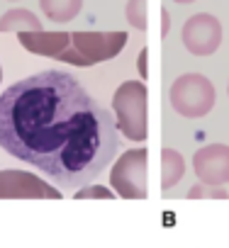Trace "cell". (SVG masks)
<instances>
[{
	"instance_id": "obj_6",
	"label": "cell",
	"mask_w": 229,
	"mask_h": 248,
	"mask_svg": "<svg viewBox=\"0 0 229 248\" xmlns=\"http://www.w3.org/2000/svg\"><path fill=\"white\" fill-rule=\"evenodd\" d=\"M0 200H61V190L34 173L5 168L0 170Z\"/></svg>"
},
{
	"instance_id": "obj_13",
	"label": "cell",
	"mask_w": 229,
	"mask_h": 248,
	"mask_svg": "<svg viewBox=\"0 0 229 248\" xmlns=\"http://www.w3.org/2000/svg\"><path fill=\"white\" fill-rule=\"evenodd\" d=\"M207 197H210V200H227V190L200 183V185L190 187V192H188V200H207Z\"/></svg>"
},
{
	"instance_id": "obj_10",
	"label": "cell",
	"mask_w": 229,
	"mask_h": 248,
	"mask_svg": "<svg viewBox=\"0 0 229 248\" xmlns=\"http://www.w3.org/2000/svg\"><path fill=\"white\" fill-rule=\"evenodd\" d=\"M0 32H42V22L34 13L25 8H13L0 17Z\"/></svg>"
},
{
	"instance_id": "obj_7",
	"label": "cell",
	"mask_w": 229,
	"mask_h": 248,
	"mask_svg": "<svg viewBox=\"0 0 229 248\" xmlns=\"http://www.w3.org/2000/svg\"><path fill=\"white\" fill-rule=\"evenodd\" d=\"M183 46L193 56H212L222 44V22L210 13L190 15L183 25Z\"/></svg>"
},
{
	"instance_id": "obj_17",
	"label": "cell",
	"mask_w": 229,
	"mask_h": 248,
	"mask_svg": "<svg viewBox=\"0 0 229 248\" xmlns=\"http://www.w3.org/2000/svg\"><path fill=\"white\" fill-rule=\"evenodd\" d=\"M173 3H180V5H188V3H195V0H173Z\"/></svg>"
},
{
	"instance_id": "obj_9",
	"label": "cell",
	"mask_w": 229,
	"mask_h": 248,
	"mask_svg": "<svg viewBox=\"0 0 229 248\" xmlns=\"http://www.w3.org/2000/svg\"><path fill=\"white\" fill-rule=\"evenodd\" d=\"M185 173V158L180 151L166 146L161 151V190H171L180 183Z\"/></svg>"
},
{
	"instance_id": "obj_18",
	"label": "cell",
	"mask_w": 229,
	"mask_h": 248,
	"mask_svg": "<svg viewBox=\"0 0 229 248\" xmlns=\"http://www.w3.org/2000/svg\"><path fill=\"white\" fill-rule=\"evenodd\" d=\"M0 80H3V68H0Z\"/></svg>"
},
{
	"instance_id": "obj_11",
	"label": "cell",
	"mask_w": 229,
	"mask_h": 248,
	"mask_svg": "<svg viewBox=\"0 0 229 248\" xmlns=\"http://www.w3.org/2000/svg\"><path fill=\"white\" fill-rule=\"evenodd\" d=\"M39 8L51 22L66 25L81 13L83 0H39Z\"/></svg>"
},
{
	"instance_id": "obj_4",
	"label": "cell",
	"mask_w": 229,
	"mask_h": 248,
	"mask_svg": "<svg viewBox=\"0 0 229 248\" xmlns=\"http://www.w3.org/2000/svg\"><path fill=\"white\" fill-rule=\"evenodd\" d=\"M171 107L185 119H200L212 112L217 93L207 76L202 73H183L171 83L168 90Z\"/></svg>"
},
{
	"instance_id": "obj_5",
	"label": "cell",
	"mask_w": 229,
	"mask_h": 248,
	"mask_svg": "<svg viewBox=\"0 0 229 248\" xmlns=\"http://www.w3.org/2000/svg\"><path fill=\"white\" fill-rule=\"evenodd\" d=\"M147 163L149 154L147 149H130L110 170V185L125 200H144L147 197Z\"/></svg>"
},
{
	"instance_id": "obj_19",
	"label": "cell",
	"mask_w": 229,
	"mask_h": 248,
	"mask_svg": "<svg viewBox=\"0 0 229 248\" xmlns=\"http://www.w3.org/2000/svg\"><path fill=\"white\" fill-rule=\"evenodd\" d=\"M227 95H229V83H227Z\"/></svg>"
},
{
	"instance_id": "obj_15",
	"label": "cell",
	"mask_w": 229,
	"mask_h": 248,
	"mask_svg": "<svg viewBox=\"0 0 229 248\" xmlns=\"http://www.w3.org/2000/svg\"><path fill=\"white\" fill-rule=\"evenodd\" d=\"M147 59H149V49H142V51H139V61H137V68H139V76H142V78L149 76V71H147Z\"/></svg>"
},
{
	"instance_id": "obj_2",
	"label": "cell",
	"mask_w": 229,
	"mask_h": 248,
	"mask_svg": "<svg viewBox=\"0 0 229 248\" xmlns=\"http://www.w3.org/2000/svg\"><path fill=\"white\" fill-rule=\"evenodd\" d=\"M127 44V32H71L68 46L59 61L88 68L120 56Z\"/></svg>"
},
{
	"instance_id": "obj_8",
	"label": "cell",
	"mask_w": 229,
	"mask_h": 248,
	"mask_svg": "<svg viewBox=\"0 0 229 248\" xmlns=\"http://www.w3.org/2000/svg\"><path fill=\"white\" fill-rule=\"evenodd\" d=\"M193 170L200 183L222 187L229 183V146L227 144H207L195 151Z\"/></svg>"
},
{
	"instance_id": "obj_12",
	"label": "cell",
	"mask_w": 229,
	"mask_h": 248,
	"mask_svg": "<svg viewBox=\"0 0 229 248\" xmlns=\"http://www.w3.org/2000/svg\"><path fill=\"white\" fill-rule=\"evenodd\" d=\"M125 17L134 30L144 32L147 30V0H127Z\"/></svg>"
},
{
	"instance_id": "obj_16",
	"label": "cell",
	"mask_w": 229,
	"mask_h": 248,
	"mask_svg": "<svg viewBox=\"0 0 229 248\" xmlns=\"http://www.w3.org/2000/svg\"><path fill=\"white\" fill-rule=\"evenodd\" d=\"M168 27H171V20H168V10L164 8L161 10V37H168Z\"/></svg>"
},
{
	"instance_id": "obj_1",
	"label": "cell",
	"mask_w": 229,
	"mask_h": 248,
	"mask_svg": "<svg viewBox=\"0 0 229 248\" xmlns=\"http://www.w3.org/2000/svg\"><path fill=\"white\" fill-rule=\"evenodd\" d=\"M0 149L76 190L112 163L122 139L112 112L71 73L39 71L0 93Z\"/></svg>"
},
{
	"instance_id": "obj_14",
	"label": "cell",
	"mask_w": 229,
	"mask_h": 248,
	"mask_svg": "<svg viewBox=\"0 0 229 248\" xmlns=\"http://www.w3.org/2000/svg\"><path fill=\"white\" fill-rule=\"evenodd\" d=\"M73 197H76V200H112L114 192L107 190V187H102V185H88V187L78 190Z\"/></svg>"
},
{
	"instance_id": "obj_3",
	"label": "cell",
	"mask_w": 229,
	"mask_h": 248,
	"mask_svg": "<svg viewBox=\"0 0 229 248\" xmlns=\"http://www.w3.org/2000/svg\"><path fill=\"white\" fill-rule=\"evenodd\" d=\"M112 114L117 129L130 141L147 139V85L142 80H125L112 95Z\"/></svg>"
}]
</instances>
